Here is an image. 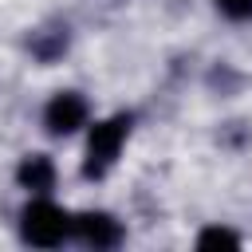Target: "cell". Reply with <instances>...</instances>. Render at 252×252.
I'll list each match as a JSON object with an SVG mask.
<instances>
[{
	"label": "cell",
	"mask_w": 252,
	"mask_h": 252,
	"mask_svg": "<svg viewBox=\"0 0 252 252\" xmlns=\"http://www.w3.org/2000/svg\"><path fill=\"white\" fill-rule=\"evenodd\" d=\"M71 244H83V248H94V252L122 248L126 224L110 209H79V213H71Z\"/></svg>",
	"instance_id": "277c9868"
},
{
	"label": "cell",
	"mask_w": 252,
	"mask_h": 252,
	"mask_svg": "<svg viewBox=\"0 0 252 252\" xmlns=\"http://www.w3.org/2000/svg\"><path fill=\"white\" fill-rule=\"evenodd\" d=\"M193 244H197L201 252H209V248H240L244 236H240L236 228H228V224H205V228L193 236Z\"/></svg>",
	"instance_id": "8992f818"
},
{
	"label": "cell",
	"mask_w": 252,
	"mask_h": 252,
	"mask_svg": "<svg viewBox=\"0 0 252 252\" xmlns=\"http://www.w3.org/2000/svg\"><path fill=\"white\" fill-rule=\"evenodd\" d=\"M213 8L228 24H252V0H213Z\"/></svg>",
	"instance_id": "52a82bcc"
},
{
	"label": "cell",
	"mask_w": 252,
	"mask_h": 252,
	"mask_svg": "<svg viewBox=\"0 0 252 252\" xmlns=\"http://www.w3.org/2000/svg\"><path fill=\"white\" fill-rule=\"evenodd\" d=\"M130 130H134V118L126 110L94 118L87 126V142H83V177L87 181H98L118 165V158L130 142Z\"/></svg>",
	"instance_id": "7a4b0ae2"
},
{
	"label": "cell",
	"mask_w": 252,
	"mask_h": 252,
	"mask_svg": "<svg viewBox=\"0 0 252 252\" xmlns=\"http://www.w3.org/2000/svg\"><path fill=\"white\" fill-rule=\"evenodd\" d=\"M39 126L47 138H75V134H87L91 126V98L75 87H63L55 91L43 110H39Z\"/></svg>",
	"instance_id": "3957f363"
},
{
	"label": "cell",
	"mask_w": 252,
	"mask_h": 252,
	"mask_svg": "<svg viewBox=\"0 0 252 252\" xmlns=\"http://www.w3.org/2000/svg\"><path fill=\"white\" fill-rule=\"evenodd\" d=\"M16 232L28 248H63L71 244V209H63L51 193H28Z\"/></svg>",
	"instance_id": "6da1fadb"
},
{
	"label": "cell",
	"mask_w": 252,
	"mask_h": 252,
	"mask_svg": "<svg viewBox=\"0 0 252 252\" xmlns=\"http://www.w3.org/2000/svg\"><path fill=\"white\" fill-rule=\"evenodd\" d=\"M55 177H59V169H55L51 154H24L20 165H16V185L24 193H51Z\"/></svg>",
	"instance_id": "5b68a950"
}]
</instances>
